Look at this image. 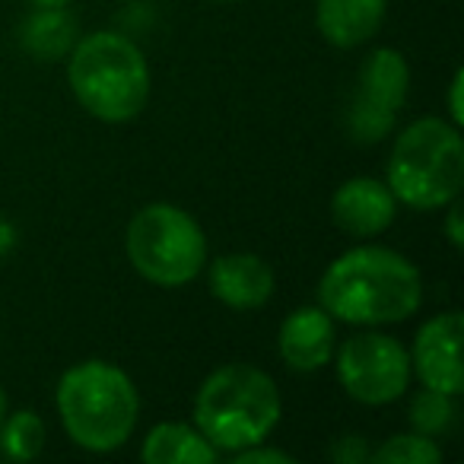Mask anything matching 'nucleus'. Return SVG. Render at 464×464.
<instances>
[{"instance_id": "nucleus-22", "label": "nucleus", "mask_w": 464, "mask_h": 464, "mask_svg": "<svg viewBox=\"0 0 464 464\" xmlns=\"http://www.w3.org/2000/svg\"><path fill=\"white\" fill-rule=\"evenodd\" d=\"M445 236H449V246L455 248V252H461L464 226H461V204H458V200L445 204Z\"/></svg>"}, {"instance_id": "nucleus-20", "label": "nucleus", "mask_w": 464, "mask_h": 464, "mask_svg": "<svg viewBox=\"0 0 464 464\" xmlns=\"http://www.w3.org/2000/svg\"><path fill=\"white\" fill-rule=\"evenodd\" d=\"M334 461L343 464H362L369 461V449H366V436H343L334 442Z\"/></svg>"}, {"instance_id": "nucleus-25", "label": "nucleus", "mask_w": 464, "mask_h": 464, "mask_svg": "<svg viewBox=\"0 0 464 464\" xmlns=\"http://www.w3.org/2000/svg\"><path fill=\"white\" fill-rule=\"evenodd\" d=\"M217 4H226V0H217Z\"/></svg>"}, {"instance_id": "nucleus-8", "label": "nucleus", "mask_w": 464, "mask_h": 464, "mask_svg": "<svg viewBox=\"0 0 464 464\" xmlns=\"http://www.w3.org/2000/svg\"><path fill=\"white\" fill-rule=\"evenodd\" d=\"M411 92V64L398 48H375L356 73L347 105V130L356 143H379L398 121Z\"/></svg>"}, {"instance_id": "nucleus-6", "label": "nucleus", "mask_w": 464, "mask_h": 464, "mask_svg": "<svg viewBox=\"0 0 464 464\" xmlns=\"http://www.w3.org/2000/svg\"><path fill=\"white\" fill-rule=\"evenodd\" d=\"M124 255L147 284L179 290L204 274L207 236L185 207L153 200L130 217Z\"/></svg>"}, {"instance_id": "nucleus-10", "label": "nucleus", "mask_w": 464, "mask_h": 464, "mask_svg": "<svg viewBox=\"0 0 464 464\" xmlns=\"http://www.w3.org/2000/svg\"><path fill=\"white\" fill-rule=\"evenodd\" d=\"M207 271V286L210 293L236 312H255L271 303L277 290L274 267L255 252H229L210 261Z\"/></svg>"}, {"instance_id": "nucleus-21", "label": "nucleus", "mask_w": 464, "mask_h": 464, "mask_svg": "<svg viewBox=\"0 0 464 464\" xmlns=\"http://www.w3.org/2000/svg\"><path fill=\"white\" fill-rule=\"evenodd\" d=\"M461 92H464V71L458 67V71L451 73V80H449V121L455 124V128H461V124H464V99H461Z\"/></svg>"}, {"instance_id": "nucleus-1", "label": "nucleus", "mask_w": 464, "mask_h": 464, "mask_svg": "<svg viewBox=\"0 0 464 464\" xmlns=\"http://www.w3.org/2000/svg\"><path fill=\"white\" fill-rule=\"evenodd\" d=\"M318 305L341 324H398L423 305V277L417 265L394 248L356 246L324 267Z\"/></svg>"}, {"instance_id": "nucleus-12", "label": "nucleus", "mask_w": 464, "mask_h": 464, "mask_svg": "<svg viewBox=\"0 0 464 464\" xmlns=\"http://www.w3.org/2000/svg\"><path fill=\"white\" fill-rule=\"evenodd\" d=\"M337 322L322 305H299L280 322L277 353L293 372H318L334 362Z\"/></svg>"}, {"instance_id": "nucleus-9", "label": "nucleus", "mask_w": 464, "mask_h": 464, "mask_svg": "<svg viewBox=\"0 0 464 464\" xmlns=\"http://www.w3.org/2000/svg\"><path fill=\"white\" fill-rule=\"evenodd\" d=\"M461 334L464 318L461 312H439L426 318L413 334L411 353V372L417 375L420 385L445 392L451 398L464 392V372H461Z\"/></svg>"}, {"instance_id": "nucleus-24", "label": "nucleus", "mask_w": 464, "mask_h": 464, "mask_svg": "<svg viewBox=\"0 0 464 464\" xmlns=\"http://www.w3.org/2000/svg\"><path fill=\"white\" fill-rule=\"evenodd\" d=\"M4 417H7V392L0 388V423H4Z\"/></svg>"}, {"instance_id": "nucleus-14", "label": "nucleus", "mask_w": 464, "mask_h": 464, "mask_svg": "<svg viewBox=\"0 0 464 464\" xmlns=\"http://www.w3.org/2000/svg\"><path fill=\"white\" fill-rule=\"evenodd\" d=\"M140 458L147 464H213L219 451L204 439V432L191 423L169 420L147 432L140 445Z\"/></svg>"}, {"instance_id": "nucleus-11", "label": "nucleus", "mask_w": 464, "mask_h": 464, "mask_svg": "<svg viewBox=\"0 0 464 464\" xmlns=\"http://www.w3.org/2000/svg\"><path fill=\"white\" fill-rule=\"evenodd\" d=\"M394 217H398V200H394L392 188L369 175L347 179L331 194V219L337 229L356 236V239L382 236L394 223Z\"/></svg>"}, {"instance_id": "nucleus-23", "label": "nucleus", "mask_w": 464, "mask_h": 464, "mask_svg": "<svg viewBox=\"0 0 464 464\" xmlns=\"http://www.w3.org/2000/svg\"><path fill=\"white\" fill-rule=\"evenodd\" d=\"M33 10H45V7H67L71 0H26Z\"/></svg>"}, {"instance_id": "nucleus-5", "label": "nucleus", "mask_w": 464, "mask_h": 464, "mask_svg": "<svg viewBox=\"0 0 464 464\" xmlns=\"http://www.w3.org/2000/svg\"><path fill=\"white\" fill-rule=\"evenodd\" d=\"M385 185L411 210H442L461 198L464 140L461 128L436 115L417 118L394 137Z\"/></svg>"}, {"instance_id": "nucleus-19", "label": "nucleus", "mask_w": 464, "mask_h": 464, "mask_svg": "<svg viewBox=\"0 0 464 464\" xmlns=\"http://www.w3.org/2000/svg\"><path fill=\"white\" fill-rule=\"evenodd\" d=\"M232 461L236 464H296V458L284 449H267L265 442L258 445H248V449L232 451Z\"/></svg>"}, {"instance_id": "nucleus-4", "label": "nucleus", "mask_w": 464, "mask_h": 464, "mask_svg": "<svg viewBox=\"0 0 464 464\" xmlns=\"http://www.w3.org/2000/svg\"><path fill=\"white\" fill-rule=\"evenodd\" d=\"M71 92L92 118L105 124L134 121L150 99V64L143 52L121 33L99 29L67 54Z\"/></svg>"}, {"instance_id": "nucleus-16", "label": "nucleus", "mask_w": 464, "mask_h": 464, "mask_svg": "<svg viewBox=\"0 0 464 464\" xmlns=\"http://www.w3.org/2000/svg\"><path fill=\"white\" fill-rule=\"evenodd\" d=\"M45 420L35 411H14L0 423V449L14 461H33L45 449Z\"/></svg>"}, {"instance_id": "nucleus-13", "label": "nucleus", "mask_w": 464, "mask_h": 464, "mask_svg": "<svg viewBox=\"0 0 464 464\" xmlns=\"http://www.w3.org/2000/svg\"><path fill=\"white\" fill-rule=\"evenodd\" d=\"M388 16V0H315V26L334 48H360L375 39Z\"/></svg>"}, {"instance_id": "nucleus-18", "label": "nucleus", "mask_w": 464, "mask_h": 464, "mask_svg": "<svg viewBox=\"0 0 464 464\" xmlns=\"http://www.w3.org/2000/svg\"><path fill=\"white\" fill-rule=\"evenodd\" d=\"M407 423L413 432H423V436H442L455 423V398L423 385L420 392H413L411 407H407Z\"/></svg>"}, {"instance_id": "nucleus-7", "label": "nucleus", "mask_w": 464, "mask_h": 464, "mask_svg": "<svg viewBox=\"0 0 464 464\" xmlns=\"http://www.w3.org/2000/svg\"><path fill=\"white\" fill-rule=\"evenodd\" d=\"M334 356L337 382L356 404H392V401L404 398L407 388H411V353L392 334H382V331L350 334L334 350Z\"/></svg>"}, {"instance_id": "nucleus-17", "label": "nucleus", "mask_w": 464, "mask_h": 464, "mask_svg": "<svg viewBox=\"0 0 464 464\" xmlns=\"http://www.w3.org/2000/svg\"><path fill=\"white\" fill-rule=\"evenodd\" d=\"M372 464H436L442 461V449L432 436L423 432H394L382 445L369 451Z\"/></svg>"}, {"instance_id": "nucleus-3", "label": "nucleus", "mask_w": 464, "mask_h": 464, "mask_svg": "<svg viewBox=\"0 0 464 464\" xmlns=\"http://www.w3.org/2000/svg\"><path fill=\"white\" fill-rule=\"evenodd\" d=\"M284 417L280 388L252 362H226L200 382L194 394V426L217 451L258 445Z\"/></svg>"}, {"instance_id": "nucleus-15", "label": "nucleus", "mask_w": 464, "mask_h": 464, "mask_svg": "<svg viewBox=\"0 0 464 464\" xmlns=\"http://www.w3.org/2000/svg\"><path fill=\"white\" fill-rule=\"evenodd\" d=\"M77 23L67 14V7H45L33 10L20 29V42L33 58L39 61H61L77 45Z\"/></svg>"}, {"instance_id": "nucleus-2", "label": "nucleus", "mask_w": 464, "mask_h": 464, "mask_svg": "<svg viewBox=\"0 0 464 464\" xmlns=\"http://www.w3.org/2000/svg\"><path fill=\"white\" fill-rule=\"evenodd\" d=\"M54 404L67 439L96 455L128 445L140 420L134 379L105 360H83L67 369L54 392Z\"/></svg>"}]
</instances>
